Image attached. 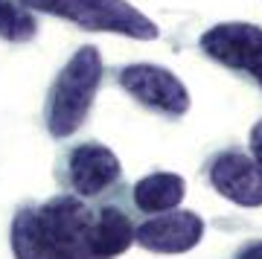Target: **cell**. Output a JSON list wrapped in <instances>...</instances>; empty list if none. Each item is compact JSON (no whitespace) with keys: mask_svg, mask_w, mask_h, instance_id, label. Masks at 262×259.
I'll return each mask as SVG.
<instances>
[{"mask_svg":"<svg viewBox=\"0 0 262 259\" xmlns=\"http://www.w3.org/2000/svg\"><path fill=\"white\" fill-rule=\"evenodd\" d=\"M204 236V219L192 210L151 215L134 227V242L151 253H187Z\"/></svg>","mask_w":262,"mask_h":259,"instance_id":"ba28073f","label":"cell"},{"mask_svg":"<svg viewBox=\"0 0 262 259\" xmlns=\"http://www.w3.org/2000/svg\"><path fill=\"white\" fill-rule=\"evenodd\" d=\"M134 245V224L120 207H102L94 222V250L99 259H114Z\"/></svg>","mask_w":262,"mask_h":259,"instance_id":"30bf717a","label":"cell"},{"mask_svg":"<svg viewBox=\"0 0 262 259\" xmlns=\"http://www.w3.org/2000/svg\"><path fill=\"white\" fill-rule=\"evenodd\" d=\"M27 9L47 12L56 18L91 32H114V35L137 38V41H155L160 29L140 9H134L128 0H20Z\"/></svg>","mask_w":262,"mask_h":259,"instance_id":"3957f363","label":"cell"},{"mask_svg":"<svg viewBox=\"0 0 262 259\" xmlns=\"http://www.w3.org/2000/svg\"><path fill=\"white\" fill-rule=\"evenodd\" d=\"M184 192H187V181L175 172H155V175H146L134 184V207L140 213H172L181 201H184Z\"/></svg>","mask_w":262,"mask_h":259,"instance_id":"9c48e42d","label":"cell"},{"mask_svg":"<svg viewBox=\"0 0 262 259\" xmlns=\"http://www.w3.org/2000/svg\"><path fill=\"white\" fill-rule=\"evenodd\" d=\"M99 79H102V58L96 47L76 50L70 61L58 70L44 105V122L56 140H64L82 128L99 91Z\"/></svg>","mask_w":262,"mask_h":259,"instance_id":"7a4b0ae2","label":"cell"},{"mask_svg":"<svg viewBox=\"0 0 262 259\" xmlns=\"http://www.w3.org/2000/svg\"><path fill=\"white\" fill-rule=\"evenodd\" d=\"M35 32H38L35 18L20 0H0V38L3 41L24 44V41H32Z\"/></svg>","mask_w":262,"mask_h":259,"instance_id":"8fae6325","label":"cell"},{"mask_svg":"<svg viewBox=\"0 0 262 259\" xmlns=\"http://www.w3.org/2000/svg\"><path fill=\"white\" fill-rule=\"evenodd\" d=\"M207 181L215 192L239 207H262V169L242 148H225L207 163Z\"/></svg>","mask_w":262,"mask_h":259,"instance_id":"8992f818","label":"cell"},{"mask_svg":"<svg viewBox=\"0 0 262 259\" xmlns=\"http://www.w3.org/2000/svg\"><path fill=\"white\" fill-rule=\"evenodd\" d=\"M122 175L117 155L102 143H82L67 155L64 181L76 192V198H94L111 189Z\"/></svg>","mask_w":262,"mask_h":259,"instance_id":"52a82bcc","label":"cell"},{"mask_svg":"<svg viewBox=\"0 0 262 259\" xmlns=\"http://www.w3.org/2000/svg\"><path fill=\"white\" fill-rule=\"evenodd\" d=\"M251 158L256 160V166L262 169V120L251 128Z\"/></svg>","mask_w":262,"mask_h":259,"instance_id":"4fadbf2b","label":"cell"},{"mask_svg":"<svg viewBox=\"0 0 262 259\" xmlns=\"http://www.w3.org/2000/svg\"><path fill=\"white\" fill-rule=\"evenodd\" d=\"M230 259H262V239H248L233 250Z\"/></svg>","mask_w":262,"mask_h":259,"instance_id":"7c38bea8","label":"cell"},{"mask_svg":"<svg viewBox=\"0 0 262 259\" xmlns=\"http://www.w3.org/2000/svg\"><path fill=\"white\" fill-rule=\"evenodd\" d=\"M198 47L215 64L248 76L256 88H262V27L245 20H225L207 29Z\"/></svg>","mask_w":262,"mask_h":259,"instance_id":"277c9868","label":"cell"},{"mask_svg":"<svg viewBox=\"0 0 262 259\" xmlns=\"http://www.w3.org/2000/svg\"><path fill=\"white\" fill-rule=\"evenodd\" d=\"M122 91L131 93L134 99L163 114L169 120H178L189 111V93L178 76L158 64H128L120 70Z\"/></svg>","mask_w":262,"mask_h":259,"instance_id":"5b68a950","label":"cell"},{"mask_svg":"<svg viewBox=\"0 0 262 259\" xmlns=\"http://www.w3.org/2000/svg\"><path fill=\"white\" fill-rule=\"evenodd\" d=\"M94 222L96 210L76 195L20 207L9 230L12 253L15 259H99L94 250Z\"/></svg>","mask_w":262,"mask_h":259,"instance_id":"6da1fadb","label":"cell"}]
</instances>
